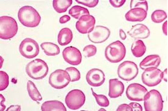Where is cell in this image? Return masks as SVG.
Here are the masks:
<instances>
[{
    "mask_svg": "<svg viewBox=\"0 0 168 111\" xmlns=\"http://www.w3.org/2000/svg\"><path fill=\"white\" fill-rule=\"evenodd\" d=\"M20 22L23 25L28 27L37 26L41 20V17L38 12L32 7L25 6L21 7L18 13Z\"/></svg>",
    "mask_w": 168,
    "mask_h": 111,
    "instance_id": "6da1fadb",
    "label": "cell"
},
{
    "mask_svg": "<svg viewBox=\"0 0 168 111\" xmlns=\"http://www.w3.org/2000/svg\"><path fill=\"white\" fill-rule=\"evenodd\" d=\"M48 68L46 63L40 59L30 62L27 65L26 72L31 78L36 80L42 79L47 75Z\"/></svg>",
    "mask_w": 168,
    "mask_h": 111,
    "instance_id": "7a4b0ae2",
    "label": "cell"
},
{
    "mask_svg": "<svg viewBox=\"0 0 168 111\" xmlns=\"http://www.w3.org/2000/svg\"><path fill=\"white\" fill-rule=\"evenodd\" d=\"M126 49L123 44L119 40L113 42L108 45L105 50L106 59L112 63L120 62L124 58Z\"/></svg>",
    "mask_w": 168,
    "mask_h": 111,
    "instance_id": "3957f363",
    "label": "cell"
},
{
    "mask_svg": "<svg viewBox=\"0 0 168 111\" xmlns=\"http://www.w3.org/2000/svg\"><path fill=\"white\" fill-rule=\"evenodd\" d=\"M18 29V25L13 18L8 16L0 17V38L9 39L15 36Z\"/></svg>",
    "mask_w": 168,
    "mask_h": 111,
    "instance_id": "277c9868",
    "label": "cell"
},
{
    "mask_svg": "<svg viewBox=\"0 0 168 111\" xmlns=\"http://www.w3.org/2000/svg\"><path fill=\"white\" fill-rule=\"evenodd\" d=\"M144 100L146 111H162L163 101L161 94L158 91L153 89L148 92Z\"/></svg>",
    "mask_w": 168,
    "mask_h": 111,
    "instance_id": "5b68a950",
    "label": "cell"
},
{
    "mask_svg": "<svg viewBox=\"0 0 168 111\" xmlns=\"http://www.w3.org/2000/svg\"><path fill=\"white\" fill-rule=\"evenodd\" d=\"M138 72L137 65L133 62L128 61H124L120 64L117 69L119 77L127 81L134 79L137 76Z\"/></svg>",
    "mask_w": 168,
    "mask_h": 111,
    "instance_id": "8992f818",
    "label": "cell"
},
{
    "mask_svg": "<svg viewBox=\"0 0 168 111\" xmlns=\"http://www.w3.org/2000/svg\"><path fill=\"white\" fill-rule=\"evenodd\" d=\"M70 81L69 74L65 70H56L52 73L49 78V83L53 87L61 89L66 87Z\"/></svg>",
    "mask_w": 168,
    "mask_h": 111,
    "instance_id": "52a82bcc",
    "label": "cell"
},
{
    "mask_svg": "<svg viewBox=\"0 0 168 111\" xmlns=\"http://www.w3.org/2000/svg\"><path fill=\"white\" fill-rule=\"evenodd\" d=\"M19 50L23 56L27 58L31 59L38 55L39 47L35 40L31 38H26L20 43Z\"/></svg>",
    "mask_w": 168,
    "mask_h": 111,
    "instance_id": "ba28073f",
    "label": "cell"
},
{
    "mask_svg": "<svg viewBox=\"0 0 168 111\" xmlns=\"http://www.w3.org/2000/svg\"><path fill=\"white\" fill-rule=\"evenodd\" d=\"M85 96L84 93L78 89H74L70 91L66 95L65 103L68 108L72 110H77L84 104Z\"/></svg>",
    "mask_w": 168,
    "mask_h": 111,
    "instance_id": "9c48e42d",
    "label": "cell"
},
{
    "mask_svg": "<svg viewBox=\"0 0 168 111\" xmlns=\"http://www.w3.org/2000/svg\"><path fill=\"white\" fill-rule=\"evenodd\" d=\"M162 74V71L157 68H147L142 74V81L144 84L148 86H156L161 81Z\"/></svg>",
    "mask_w": 168,
    "mask_h": 111,
    "instance_id": "30bf717a",
    "label": "cell"
},
{
    "mask_svg": "<svg viewBox=\"0 0 168 111\" xmlns=\"http://www.w3.org/2000/svg\"><path fill=\"white\" fill-rule=\"evenodd\" d=\"M148 91L141 85L137 83H131L127 87L126 95L127 98L131 101H141L144 100Z\"/></svg>",
    "mask_w": 168,
    "mask_h": 111,
    "instance_id": "8fae6325",
    "label": "cell"
},
{
    "mask_svg": "<svg viewBox=\"0 0 168 111\" xmlns=\"http://www.w3.org/2000/svg\"><path fill=\"white\" fill-rule=\"evenodd\" d=\"M110 34V31L109 28L102 26L97 25L88 33V36L91 42L98 43L105 41Z\"/></svg>",
    "mask_w": 168,
    "mask_h": 111,
    "instance_id": "7c38bea8",
    "label": "cell"
},
{
    "mask_svg": "<svg viewBox=\"0 0 168 111\" xmlns=\"http://www.w3.org/2000/svg\"><path fill=\"white\" fill-rule=\"evenodd\" d=\"M62 55L65 61L73 65H77L80 63L82 55L79 50L77 48L70 46L65 48L63 50Z\"/></svg>",
    "mask_w": 168,
    "mask_h": 111,
    "instance_id": "4fadbf2b",
    "label": "cell"
},
{
    "mask_svg": "<svg viewBox=\"0 0 168 111\" xmlns=\"http://www.w3.org/2000/svg\"><path fill=\"white\" fill-rule=\"evenodd\" d=\"M95 23V17L90 15H84L81 17L77 21L76 27L80 33L85 34L92 30Z\"/></svg>",
    "mask_w": 168,
    "mask_h": 111,
    "instance_id": "5bb4252c",
    "label": "cell"
},
{
    "mask_svg": "<svg viewBox=\"0 0 168 111\" xmlns=\"http://www.w3.org/2000/svg\"><path fill=\"white\" fill-rule=\"evenodd\" d=\"M86 79L90 85L98 87L102 85L104 82L105 75L101 70L96 68H92L87 72Z\"/></svg>",
    "mask_w": 168,
    "mask_h": 111,
    "instance_id": "9a60e30c",
    "label": "cell"
},
{
    "mask_svg": "<svg viewBox=\"0 0 168 111\" xmlns=\"http://www.w3.org/2000/svg\"><path fill=\"white\" fill-rule=\"evenodd\" d=\"M127 33L135 39H145L150 35V31L146 25L138 24L133 26Z\"/></svg>",
    "mask_w": 168,
    "mask_h": 111,
    "instance_id": "2e32d148",
    "label": "cell"
},
{
    "mask_svg": "<svg viewBox=\"0 0 168 111\" xmlns=\"http://www.w3.org/2000/svg\"><path fill=\"white\" fill-rule=\"evenodd\" d=\"M125 15L126 20L131 22H141L146 18L148 11L139 7L130 9Z\"/></svg>",
    "mask_w": 168,
    "mask_h": 111,
    "instance_id": "e0dca14e",
    "label": "cell"
},
{
    "mask_svg": "<svg viewBox=\"0 0 168 111\" xmlns=\"http://www.w3.org/2000/svg\"><path fill=\"white\" fill-rule=\"evenodd\" d=\"M109 96L111 98H116L121 96L124 92V85L117 79H110L109 81Z\"/></svg>",
    "mask_w": 168,
    "mask_h": 111,
    "instance_id": "ac0fdd59",
    "label": "cell"
},
{
    "mask_svg": "<svg viewBox=\"0 0 168 111\" xmlns=\"http://www.w3.org/2000/svg\"><path fill=\"white\" fill-rule=\"evenodd\" d=\"M161 61L160 57L158 55H148L141 62L139 66L144 70L151 68H157L159 65Z\"/></svg>",
    "mask_w": 168,
    "mask_h": 111,
    "instance_id": "d6986e66",
    "label": "cell"
},
{
    "mask_svg": "<svg viewBox=\"0 0 168 111\" xmlns=\"http://www.w3.org/2000/svg\"><path fill=\"white\" fill-rule=\"evenodd\" d=\"M41 108L42 111H66V109L63 104L57 100L45 102L42 104Z\"/></svg>",
    "mask_w": 168,
    "mask_h": 111,
    "instance_id": "ffe728a7",
    "label": "cell"
},
{
    "mask_svg": "<svg viewBox=\"0 0 168 111\" xmlns=\"http://www.w3.org/2000/svg\"><path fill=\"white\" fill-rule=\"evenodd\" d=\"M73 37L72 31L69 28H65L59 31L58 36V42L61 46H64L70 43Z\"/></svg>",
    "mask_w": 168,
    "mask_h": 111,
    "instance_id": "44dd1931",
    "label": "cell"
},
{
    "mask_svg": "<svg viewBox=\"0 0 168 111\" xmlns=\"http://www.w3.org/2000/svg\"><path fill=\"white\" fill-rule=\"evenodd\" d=\"M41 47L45 54L48 56H54L59 54L60 50L56 44L51 42H44L41 44Z\"/></svg>",
    "mask_w": 168,
    "mask_h": 111,
    "instance_id": "7402d4cb",
    "label": "cell"
},
{
    "mask_svg": "<svg viewBox=\"0 0 168 111\" xmlns=\"http://www.w3.org/2000/svg\"><path fill=\"white\" fill-rule=\"evenodd\" d=\"M131 50L133 55L136 57L142 56L146 51V47L141 40L134 41L132 44Z\"/></svg>",
    "mask_w": 168,
    "mask_h": 111,
    "instance_id": "603a6c76",
    "label": "cell"
},
{
    "mask_svg": "<svg viewBox=\"0 0 168 111\" xmlns=\"http://www.w3.org/2000/svg\"><path fill=\"white\" fill-rule=\"evenodd\" d=\"M72 0H54L53 6L54 9L58 13L66 12L68 8L72 3Z\"/></svg>",
    "mask_w": 168,
    "mask_h": 111,
    "instance_id": "cb8c5ba5",
    "label": "cell"
},
{
    "mask_svg": "<svg viewBox=\"0 0 168 111\" xmlns=\"http://www.w3.org/2000/svg\"><path fill=\"white\" fill-rule=\"evenodd\" d=\"M27 89L29 96L33 100L37 101L42 100V97L35 84L30 80L27 83Z\"/></svg>",
    "mask_w": 168,
    "mask_h": 111,
    "instance_id": "d4e9b609",
    "label": "cell"
},
{
    "mask_svg": "<svg viewBox=\"0 0 168 111\" xmlns=\"http://www.w3.org/2000/svg\"><path fill=\"white\" fill-rule=\"evenodd\" d=\"M69 14L73 18L78 19L83 15H89V13L87 8L76 5L70 9Z\"/></svg>",
    "mask_w": 168,
    "mask_h": 111,
    "instance_id": "484cf974",
    "label": "cell"
},
{
    "mask_svg": "<svg viewBox=\"0 0 168 111\" xmlns=\"http://www.w3.org/2000/svg\"><path fill=\"white\" fill-rule=\"evenodd\" d=\"M167 17L166 13L163 10H156L151 16L152 20L155 23H160L163 21Z\"/></svg>",
    "mask_w": 168,
    "mask_h": 111,
    "instance_id": "4316f807",
    "label": "cell"
},
{
    "mask_svg": "<svg viewBox=\"0 0 168 111\" xmlns=\"http://www.w3.org/2000/svg\"><path fill=\"white\" fill-rule=\"evenodd\" d=\"M91 89L92 94L95 97L97 104L99 105L104 107H106L109 106V101L106 96L102 94H97L93 91L92 88Z\"/></svg>",
    "mask_w": 168,
    "mask_h": 111,
    "instance_id": "83f0119b",
    "label": "cell"
},
{
    "mask_svg": "<svg viewBox=\"0 0 168 111\" xmlns=\"http://www.w3.org/2000/svg\"><path fill=\"white\" fill-rule=\"evenodd\" d=\"M65 71L69 75L70 81L74 82L78 81L80 78V74L79 70L74 67H70L66 68Z\"/></svg>",
    "mask_w": 168,
    "mask_h": 111,
    "instance_id": "f1b7e54d",
    "label": "cell"
},
{
    "mask_svg": "<svg viewBox=\"0 0 168 111\" xmlns=\"http://www.w3.org/2000/svg\"><path fill=\"white\" fill-rule=\"evenodd\" d=\"M9 84V77L4 71H0V91L5 89Z\"/></svg>",
    "mask_w": 168,
    "mask_h": 111,
    "instance_id": "f546056e",
    "label": "cell"
},
{
    "mask_svg": "<svg viewBox=\"0 0 168 111\" xmlns=\"http://www.w3.org/2000/svg\"><path fill=\"white\" fill-rule=\"evenodd\" d=\"M97 52V48L93 45H89L85 46L83 49V53L85 57H89L94 56Z\"/></svg>",
    "mask_w": 168,
    "mask_h": 111,
    "instance_id": "4dcf8cb0",
    "label": "cell"
},
{
    "mask_svg": "<svg viewBox=\"0 0 168 111\" xmlns=\"http://www.w3.org/2000/svg\"><path fill=\"white\" fill-rule=\"evenodd\" d=\"M134 7L141 8L146 10H148V3L146 0H133L130 1V8Z\"/></svg>",
    "mask_w": 168,
    "mask_h": 111,
    "instance_id": "1f68e13d",
    "label": "cell"
},
{
    "mask_svg": "<svg viewBox=\"0 0 168 111\" xmlns=\"http://www.w3.org/2000/svg\"><path fill=\"white\" fill-rule=\"evenodd\" d=\"M75 1L78 3L81 4L90 8L95 7L98 4V0H76Z\"/></svg>",
    "mask_w": 168,
    "mask_h": 111,
    "instance_id": "d6a6232c",
    "label": "cell"
},
{
    "mask_svg": "<svg viewBox=\"0 0 168 111\" xmlns=\"http://www.w3.org/2000/svg\"><path fill=\"white\" fill-rule=\"evenodd\" d=\"M125 0H110V4L114 7L119 8L122 6L125 3Z\"/></svg>",
    "mask_w": 168,
    "mask_h": 111,
    "instance_id": "836d02e7",
    "label": "cell"
},
{
    "mask_svg": "<svg viewBox=\"0 0 168 111\" xmlns=\"http://www.w3.org/2000/svg\"><path fill=\"white\" fill-rule=\"evenodd\" d=\"M132 109V111H142L141 106L137 102H131L129 104Z\"/></svg>",
    "mask_w": 168,
    "mask_h": 111,
    "instance_id": "e575fe53",
    "label": "cell"
},
{
    "mask_svg": "<svg viewBox=\"0 0 168 111\" xmlns=\"http://www.w3.org/2000/svg\"><path fill=\"white\" fill-rule=\"evenodd\" d=\"M117 111H132L129 105L123 104L120 105L116 109Z\"/></svg>",
    "mask_w": 168,
    "mask_h": 111,
    "instance_id": "d590c367",
    "label": "cell"
},
{
    "mask_svg": "<svg viewBox=\"0 0 168 111\" xmlns=\"http://www.w3.org/2000/svg\"><path fill=\"white\" fill-rule=\"evenodd\" d=\"M70 19V17L66 15H63L59 19V21L61 24L66 23Z\"/></svg>",
    "mask_w": 168,
    "mask_h": 111,
    "instance_id": "8d00e7d4",
    "label": "cell"
},
{
    "mask_svg": "<svg viewBox=\"0 0 168 111\" xmlns=\"http://www.w3.org/2000/svg\"><path fill=\"white\" fill-rule=\"evenodd\" d=\"M20 106L11 105L7 109L6 111H20Z\"/></svg>",
    "mask_w": 168,
    "mask_h": 111,
    "instance_id": "74e56055",
    "label": "cell"
},
{
    "mask_svg": "<svg viewBox=\"0 0 168 111\" xmlns=\"http://www.w3.org/2000/svg\"><path fill=\"white\" fill-rule=\"evenodd\" d=\"M119 35L120 38L122 40H124L127 37V36L125 32L121 29L119 30Z\"/></svg>",
    "mask_w": 168,
    "mask_h": 111,
    "instance_id": "f35d334b",
    "label": "cell"
},
{
    "mask_svg": "<svg viewBox=\"0 0 168 111\" xmlns=\"http://www.w3.org/2000/svg\"><path fill=\"white\" fill-rule=\"evenodd\" d=\"M162 79L167 82V69L166 68L162 72Z\"/></svg>",
    "mask_w": 168,
    "mask_h": 111,
    "instance_id": "ab89813d",
    "label": "cell"
},
{
    "mask_svg": "<svg viewBox=\"0 0 168 111\" xmlns=\"http://www.w3.org/2000/svg\"><path fill=\"white\" fill-rule=\"evenodd\" d=\"M163 33L166 35H167V20L164 23L162 26Z\"/></svg>",
    "mask_w": 168,
    "mask_h": 111,
    "instance_id": "60d3db41",
    "label": "cell"
}]
</instances>
